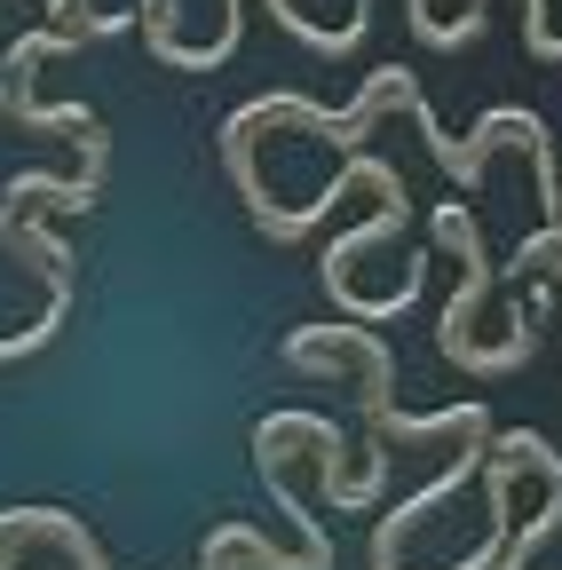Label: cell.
Returning <instances> with one entry per match:
<instances>
[{"mask_svg": "<svg viewBox=\"0 0 562 570\" xmlns=\"http://www.w3.org/2000/svg\"><path fill=\"white\" fill-rule=\"evenodd\" d=\"M436 238L460 254V294H452L444 317H436V348L452 356L460 373H483V381L531 365V356H539V317H523V309H515V333H507L500 348L475 341V309H483V294H491V262H483V230H475L467 198H444V206H436Z\"/></svg>", "mask_w": 562, "mask_h": 570, "instance_id": "1", "label": "cell"}, {"mask_svg": "<svg viewBox=\"0 0 562 570\" xmlns=\"http://www.w3.org/2000/svg\"><path fill=\"white\" fill-rule=\"evenodd\" d=\"M404 214H412V198H404V190H388V198H381V214H373V223H357V230H348V238H333V246L317 254V269H325V294H333V309H341V317H357V325H381V317H396V309H412V294H420V277H428V262H412V269L396 277V294H388V302H365V294H357V285H348V262H357L365 246H388V238L404 230Z\"/></svg>", "mask_w": 562, "mask_h": 570, "instance_id": "2", "label": "cell"}, {"mask_svg": "<svg viewBox=\"0 0 562 570\" xmlns=\"http://www.w3.org/2000/svg\"><path fill=\"white\" fill-rule=\"evenodd\" d=\"M262 9H269L277 24H286L294 40H309V48H325V56H348V48H357V40H365V24H373V17H365V0H357V9H348V24H309V17L294 9V0H262Z\"/></svg>", "mask_w": 562, "mask_h": 570, "instance_id": "3", "label": "cell"}, {"mask_svg": "<svg viewBox=\"0 0 562 570\" xmlns=\"http://www.w3.org/2000/svg\"><path fill=\"white\" fill-rule=\"evenodd\" d=\"M523 48H531L539 63H562V40L546 32V0H523Z\"/></svg>", "mask_w": 562, "mask_h": 570, "instance_id": "4", "label": "cell"}]
</instances>
